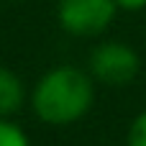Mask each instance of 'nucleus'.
Masks as SVG:
<instances>
[{"label": "nucleus", "instance_id": "obj_7", "mask_svg": "<svg viewBox=\"0 0 146 146\" xmlns=\"http://www.w3.org/2000/svg\"><path fill=\"white\" fill-rule=\"evenodd\" d=\"M115 3L123 10H141V8H146V0H115Z\"/></svg>", "mask_w": 146, "mask_h": 146}, {"label": "nucleus", "instance_id": "obj_5", "mask_svg": "<svg viewBox=\"0 0 146 146\" xmlns=\"http://www.w3.org/2000/svg\"><path fill=\"white\" fill-rule=\"evenodd\" d=\"M0 146H31L26 133L21 131V126L0 118Z\"/></svg>", "mask_w": 146, "mask_h": 146}, {"label": "nucleus", "instance_id": "obj_1", "mask_svg": "<svg viewBox=\"0 0 146 146\" xmlns=\"http://www.w3.org/2000/svg\"><path fill=\"white\" fill-rule=\"evenodd\" d=\"M95 100L92 80L77 67H54L49 69L31 92L33 113L51 126H67L80 121Z\"/></svg>", "mask_w": 146, "mask_h": 146}, {"label": "nucleus", "instance_id": "obj_2", "mask_svg": "<svg viewBox=\"0 0 146 146\" xmlns=\"http://www.w3.org/2000/svg\"><path fill=\"white\" fill-rule=\"evenodd\" d=\"M115 10V0H59L56 15L64 31L74 36H95L110 26Z\"/></svg>", "mask_w": 146, "mask_h": 146}, {"label": "nucleus", "instance_id": "obj_4", "mask_svg": "<svg viewBox=\"0 0 146 146\" xmlns=\"http://www.w3.org/2000/svg\"><path fill=\"white\" fill-rule=\"evenodd\" d=\"M23 105V82L10 69L0 67V118L13 115Z\"/></svg>", "mask_w": 146, "mask_h": 146}, {"label": "nucleus", "instance_id": "obj_6", "mask_svg": "<svg viewBox=\"0 0 146 146\" xmlns=\"http://www.w3.org/2000/svg\"><path fill=\"white\" fill-rule=\"evenodd\" d=\"M128 146H146V110L133 118L128 131Z\"/></svg>", "mask_w": 146, "mask_h": 146}, {"label": "nucleus", "instance_id": "obj_3", "mask_svg": "<svg viewBox=\"0 0 146 146\" xmlns=\"http://www.w3.org/2000/svg\"><path fill=\"white\" fill-rule=\"evenodd\" d=\"M139 54L121 44V41H108L100 44L92 56H90V69L98 80L108 82V85H126L136 77L139 72Z\"/></svg>", "mask_w": 146, "mask_h": 146}]
</instances>
